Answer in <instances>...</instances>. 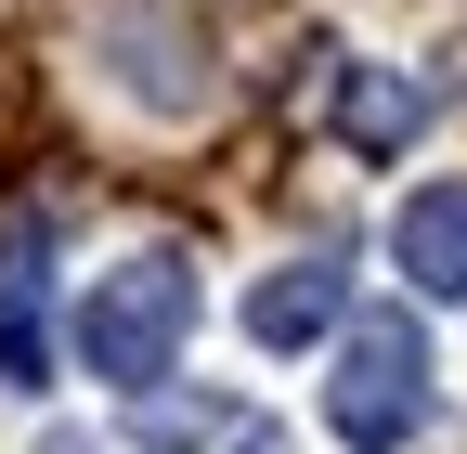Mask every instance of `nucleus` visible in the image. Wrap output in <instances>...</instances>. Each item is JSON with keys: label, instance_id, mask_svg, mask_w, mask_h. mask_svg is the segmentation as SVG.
<instances>
[{"label": "nucleus", "instance_id": "f257e3e1", "mask_svg": "<svg viewBox=\"0 0 467 454\" xmlns=\"http://www.w3.org/2000/svg\"><path fill=\"white\" fill-rule=\"evenodd\" d=\"M182 337H195V260H182V247H130V260L78 299V364L117 389V403H130V389H169Z\"/></svg>", "mask_w": 467, "mask_h": 454}, {"label": "nucleus", "instance_id": "f03ea898", "mask_svg": "<svg viewBox=\"0 0 467 454\" xmlns=\"http://www.w3.org/2000/svg\"><path fill=\"white\" fill-rule=\"evenodd\" d=\"M429 416V337L416 312H364V325H337V377H325V428L350 454H402Z\"/></svg>", "mask_w": 467, "mask_h": 454}, {"label": "nucleus", "instance_id": "7ed1b4c3", "mask_svg": "<svg viewBox=\"0 0 467 454\" xmlns=\"http://www.w3.org/2000/svg\"><path fill=\"white\" fill-rule=\"evenodd\" d=\"M0 389H52V221H0Z\"/></svg>", "mask_w": 467, "mask_h": 454}, {"label": "nucleus", "instance_id": "20e7f679", "mask_svg": "<svg viewBox=\"0 0 467 454\" xmlns=\"http://www.w3.org/2000/svg\"><path fill=\"white\" fill-rule=\"evenodd\" d=\"M130 441L143 454H285L260 403H208V389H130Z\"/></svg>", "mask_w": 467, "mask_h": 454}, {"label": "nucleus", "instance_id": "39448f33", "mask_svg": "<svg viewBox=\"0 0 467 454\" xmlns=\"http://www.w3.org/2000/svg\"><path fill=\"white\" fill-rule=\"evenodd\" d=\"M337 312H350L337 247H312V260H285V273H260V286H247V337H260V351H312Z\"/></svg>", "mask_w": 467, "mask_h": 454}, {"label": "nucleus", "instance_id": "423d86ee", "mask_svg": "<svg viewBox=\"0 0 467 454\" xmlns=\"http://www.w3.org/2000/svg\"><path fill=\"white\" fill-rule=\"evenodd\" d=\"M389 260L416 273V299H467V182H429L389 208Z\"/></svg>", "mask_w": 467, "mask_h": 454}, {"label": "nucleus", "instance_id": "0eeeda50", "mask_svg": "<svg viewBox=\"0 0 467 454\" xmlns=\"http://www.w3.org/2000/svg\"><path fill=\"white\" fill-rule=\"evenodd\" d=\"M325 104H337V130L364 143V156H402V143H416V118H429V91H416V78H389V66H337Z\"/></svg>", "mask_w": 467, "mask_h": 454}]
</instances>
